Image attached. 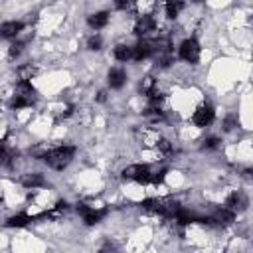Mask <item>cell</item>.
<instances>
[{"mask_svg": "<svg viewBox=\"0 0 253 253\" xmlns=\"http://www.w3.org/2000/svg\"><path fill=\"white\" fill-rule=\"evenodd\" d=\"M101 45H103L101 36H91V38L87 40V47H89L91 51H99V49H101Z\"/></svg>", "mask_w": 253, "mask_h": 253, "instance_id": "44dd1931", "label": "cell"}, {"mask_svg": "<svg viewBox=\"0 0 253 253\" xmlns=\"http://www.w3.org/2000/svg\"><path fill=\"white\" fill-rule=\"evenodd\" d=\"M22 30H24V24L22 22H16V20L14 22H4L2 28H0L2 38H6V40H16Z\"/></svg>", "mask_w": 253, "mask_h": 253, "instance_id": "7c38bea8", "label": "cell"}, {"mask_svg": "<svg viewBox=\"0 0 253 253\" xmlns=\"http://www.w3.org/2000/svg\"><path fill=\"white\" fill-rule=\"evenodd\" d=\"M40 215H28V213H18V215H12V217H8L6 219V225L8 227H24V225H28L30 221H34V219H38Z\"/></svg>", "mask_w": 253, "mask_h": 253, "instance_id": "9a60e30c", "label": "cell"}, {"mask_svg": "<svg viewBox=\"0 0 253 253\" xmlns=\"http://www.w3.org/2000/svg\"><path fill=\"white\" fill-rule=\"evenodd\" d=\"M144 117H146V119H150V121H154V123L164 121V113L160 111V107H158V105H148V107H146V111H144Z\"/></svg>", "mask_w": 253, "mask_h": 253, "instance_id": "ac0fdd59", "label": "cell"}, {"mask_svg": "<svg viewBox=\"0 0 253 253\" xmlns=\"http://www.w3.org/2000/svg\"><path fill=\"white\" fill-rule=\"evenodd\" d=\"M217 146H219V138H217V136H208V138H204V144H202L204 150H215Z\"/></svg>", "mask_w": 253, "mask_h": 253, "instance_id": "7402d4cb", "label": "cell"}, {"mask_svg": "<svg viewBox=\"0 0 253 253\" xmlns=\"http://www.w3.org/2000/svg\"><path fill=\"white\" fill-rule=\"evenodd\" d=\"M208 217H210V223H211V225H219V227H225V225H229V223L233 221L235 213L223 206V208H217V210H213V211H211Z\"/></svg>", "mask_w": 253, "mask_h": 253, "instance_id": "ba28073f", "label": "cell"}, {"mask_svg": "<svg viewBox=\"0 0 253 253\" xmlns=\"http://www.w3.org/2000/svg\"><path fill=\"white\" fill-rule=\"evenodd\" d=\"M34 73H36V69L32 67V63H30V65H24V67H20V69H18V75H20V79H22V81H30Z\"/></svg>", "mask_w": 253, "mask_h": 253, "instance_id": "ffe728a7", "label": "cell"}, {"mask_svg": "<svg viewBox=\"0 0 253 253\" xmlns=\"http://www.w3.org/2000/svg\"><path fill=\"white\" fill-rule=\"evenodd\" d=\"M97 101H99V103H105V101H107V93H105V91H99Z\"/></svg>", "mask_w": 253, "mask_h": 253, "instance_id": "484cf974", "label": "cell"}, {"mask_svg": "<svg viewBox=\"0 0 253 253\" xmlns=\"http://www.w3.org/2000/svg\"><path fill=\"white\" fill-rule=\"evenodd\" d=\"M87 24H89L93 30H101V28H105V26L109 24V12L101 10V12L91 14V16L87 18Z\"/></svg>", "mask_w": 253, "mask_h": 253, "instance_id": "4fadbf2b", "label": "cell"}, {"mask_svg": "<svg viewBox=\"0 0 253 253\" xmlns=\"http://www.w3.org/2000/svg\"><path fill=\"white\" fill-rule=\"evenodd\" d=\"M36 103V89L32 85V81H18L16 85V93L10 101V107L14 111H20V109H26V107H32Z\"/></svg>", "mask_w": 253, "mask_h": 253, "instance_id": "7a4b0ae2", "label": "cell"}, {"mask_svg": "<svg viewBox=\"0 0 253 253\" xmlns=\"http://www.w3.org/2000/svg\"><path fill=\"white\" fill-rule=\"evenodd\" d=\"M227 210H231L233 213H241V211H245L247 210V206H249V198L241 192V190H235V192H231L227 198H225V204H223Z\"/></svg>", "mask_w": 253, "mask_h": 253, "instance_id": "8992f818", "label": "cell"}, {"mask_svg": "<svg viewBox=\"0 0 253 253\" xmlns=\"http://www.w3.org/2000/svg\"><path fill=\"white\" fill-rule=\"evenodd\" d=\"M22 51H24V42H12V45H10V49H8L10 57H12V59L18 57Z\"/></svg>", "mask_w": 253, "mask_h": 253, "instance_id": "603a6c76", "label": "cell"}, {"mask_svg": "<svg viewBox=\"0 0 253 253\" xmlns=\"http://www.w3.org/2000/svg\"><path fill=\"white\" fill-rule=\"evenodd\" d=\"M164 10H166V16H168L170 20H174V18H178L180 12L184 10V0H166Z\"/></svg>", "mask_w": 253, "mask_h": 253, "instance_id": "2e32d148", "label": "cell"}, {"mask_svg": "<svg viewBox=\"0 0 253 253\" xmlns=\"http://www.w3.org/2000/svg\"><path fill=\"white\" fill-rule=\"evenodd\" d=\"M194 2H204V0H194Z\"/></svg>", "mask_w": 253, "mask_h": 253, "instance_id": "4316f807", "label": "cell"}, {"mask_svg": "<svg viewBox=\"0 0 253 253\" xmlns=\"http://www.w3.org/2000/svg\"><path fill=\"white\" fill-rule=\"evenodd\" d=\"M154 30H156V20L150 14H142V16L136 18V22H134V34L136 36L144 38L146 34H150Z\"/></svg>", "mask_w": 253, "mask_h": 253, "instance_id": "9c48e42d", "label": "cell"}, {"mask_svg": "<svg viewBox=\"0 0 253 253\" xmlns=\"http://www.w3.org/2000/svg\"><path fill=\"white\" fill-rule=\"evenodd\" d=\"M150 55H154V43L140 38L136 42V45L132 47V59L134 61H142V59H148Z\"/></svg>", "mask_w": 253, "mask_h": 253, "instance_id": "30bf717a", "label": "cell"}, {"mask_svg": "<svg viewBox=\"0 0 253 253\" xmlns=\"http://www.w3.org/2000/svg\"><path fill=\"white\" fill-rule=\"evenodd\" d=\"M237 123H239V121H237L235 115H227L225 121H223V128H225V130H233V128L237 126Z\"/></svg>", "mask_w": 253, "mask_h": 253, "instance_id": "cb8c5ba5", "label": "cell"}, {"mask_svg": "<svg viewBox=\"0 0 253 253\" xmlns=\"http://www.w3.org/2000/svg\"><path fill=\"white\" fill-rule=\"evenodd\" d=\"M73 156H75V146H67L65 144V146H55V148L43 152L42 154V160L49 168H53V170H63V168L69 166V162L73 160Z\"/></svg>", "mask_w": 253, "mask_h": 253, "instance_id": "6da1fadb", "label": "cell"}, {"mask_svg": "<svg viewBox=\"0 0 253 253\" xmlns=\"http://www.w3.org/2000/svg\"><path fill=\"white\" fill-rule=\"evenodd\" d=\"M123 180L128 182H138V184H152V176L154 172L146 166V164H130L123 170Z\"/></svg>", "mask_w": 253, "mask_h": 253, "instance_id": "3957f363", "label": "cell"}, {"mask_svg": "<svg viewBox=\"0 0 253 253\" xmlns=\"http://www.w3.org/2000/svg\"><path fill=\"white\" fill-rule=\"evenodd\" d=\"M20 182H22V186L28 188V190H36V188L45 186V178H43L42 174H26V176H22Z\"/></svg>", "mask_w": 253, "mask_h": 253, "instance_id": "5bb4252c", "label": "cell"}, {"mask_svg": "<svg viewBox=\"0 0 253 253\" xmlns=\"http://www.w3.org/2000/svg\"><path fill=\"white\" fill-rule=\"evenodd\" d=\"M178 55L188 63H198L200 61V43L194 38L184 40L178 47Z\"/></svg>", "mask_w": 253, "mask_h": 253, "instance_id": "277c9868", "label": "cell"}, {"mask_svg": "<svg viewBox=\"0 0 253 253\" xmlns=\"http://www.w3.org/2000/svg\"><path fill=\"white\" fill-rule=\"evenodd\" d=\"M213 117H215L213 107H211V105H208V103H204V105H200V107L194 111L192 121H194V125H196V126H208V125L213 121Z\"/></svg>", "mask_w": 253, "mask_h": 253, "instance_id": "52a82bcc", "label": "cell"}, {"mask_svg": "<svg viewBox=\"0 0 253 253\" xmlns=\"http://www.w3.org/2000/svg\"><path fill=\"white\" fill-rule=\"evenodd\" d=\"M156 148H158L162 154H172V152H174L172 142H170V140H166V138H158V140H156Z\"/></svg>", "mask_w": 253, "mask_h": 253, "instance_id": "d6986e66", "label": "cell"}, {"mask_svg": "<svg viewBox=\"0 0 253 253\" xmlns=\"http://www.w3.org/2000/svg\"><path fill=\"white\" fill-rule=\"evenodd\" d=\"M107 81H109V87H111V89H121V87L126 83V73H125V69L113 67V69L109 71V75H107Z\"/></svg>", "mask_w": 253, "mask_h": 253, "instance_id": "8fae6325", "label": "cell"}, {"mask_svg": "<svg viewBox=\"0 0 253 253\" xmlns=\"http://www.w3.org/2000/svg\"><path fill=\"white\" fill-rule=\"evenodd\" d=\"M77 211H79V215L83 217V221L87 225H95L107 215V210H99V208L87 206V204H77Z\"/></svg>", "mask_w": 253, "mask_h": 253, "instance_id": "5b68a950", "label": "cell"}, {"mask_svg": "<svg viewBox=\"0 0 253 253\" xmlns=\"http://www.w3.org/2000/svg\"><path fill=\"white\" fill-rule=\"evenodd\" d=\"M130 2H132V0H115V6H117L119 10H125V8L130 4Z\"/></svg>", "mask_w": 253, "mask_h": 253, "instance_id": "d4e9b609", "label": "cell"}, {"mask_svg": "<svg viewBox=\"0 0 253 253\" xmlns=\"http://www.w3.org/2000/svg\"><path fill=\"white\" fill-rule=\"evenodd\" d=\"M113 55L117 61H128V59H132V47L126 43H119V45H115Z\"/></svg>", "mask_w": 253, "mask_h": 253, "instance_id": "e0dca14e", "label": "cell"}]
</instances>
